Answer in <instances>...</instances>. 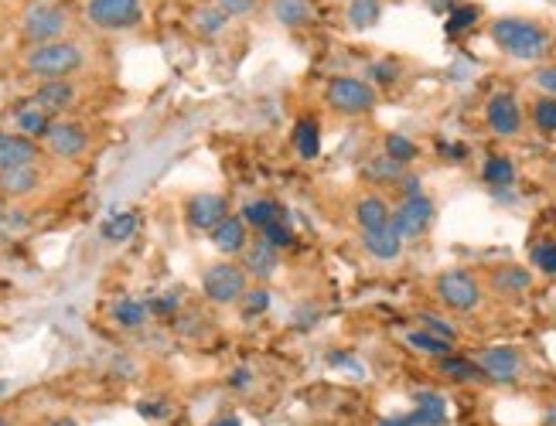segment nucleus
Wrapping results in <instances>:
<instances>
[{
	"label": "nucleus",
	"mask_w": 556,
	"mask_h": 426,
	"mask_svg": "<svg viewBox=\"0 0 556 426\" xmlns=\"http://www.w3.org/2000/svg\"><path fill=\"white\" fill-rule=\"evenodd\" d=\"M488 35H492L495 48H499L502 55L516 58V62H539V58H546V52H550V45H553L550 28H543V24L533 18H516V14L495 18Z\"/></svg>",
	"instance_id": "nucleus-1"
},
{
	"label": "nucleus",
	"mask_w": 556,
	"mask_h": 426,
	"mask_svg": "<svg viewBox=\"0 0 556 426\" xmlns=\"http://www.w3.org/2000/svg\"><path fill=\"white\" fill-rule=\"evenodd\" d=\"M82 65H86V55L76 41H45V45H31L28 55H24V69L38 79H69L76 75Z\"/></svg>",
	"instance_id": "nucleus-2"
},
{
	"label": "nucleus",
	"mask_w": 556,
	"mask_h": 426,
	"mask_svg": "<svg viewBox=\"0 0 556 426\" xmlns=\"http://www.w3.org/2000/svg\"><path fill=\"white\" fill-rule=\"evenodd\" d=\"M434 294L447 307V311H454V314H475L478 307H481V300H485L481 280L471 270H461V266L437 273Z\"/></svg>",
	"instance_id": "nucleus-3"
},
{
	"label": "nucleus",
	"mask_w": 556,
	"mask_h": 426,
	"mask_svg": "<svg viewBox=\"0 0 556 426\" xmlns=\"http://www.w3.org/2000/svg\"><path fill=\"white\" fill-rule=\"evenodd\" d=\"M325 103H328V110H335L338 116H365V113L376 110L379 96L365 79H355V75H335V79L325 86Z\"/></svg>",
	"instance_id": "nucleus-4"
},
{
	"label": "nucleus",
	"mask_w": 556,
	"mask_h": 426,
	"mask_svg": "<svg viewBox=\"0 0 556 426\" xmlns=\"http://www.w3.org/2000/svg\"><path fill=\"white\" fill-rule=\"evenodd\" d=\"M65 31H69V14L58 4H48V0H35L21 18V38L28 41V45L58 41V38H65Z\"/></svg>",
	"instance_id": "nucleus-5"
},
{
	"label": "nucleus",
	"mask_w": 556,
	"mask_h": 426,
	"mask_svg": "<svg viewBox=\"0 0 556 426\" xmlns=\"http://www.w3.org/2000/svg\"><path fill=\"white\" fill-rule=\"evenodd\" d=\"M202 290H205V297H209L212 304L229 307V304H239V300H243V294L250 290V277H246L243 266L222 260V263H212L209 270H205Z\"/></svg>",
	"instance_id": "nucleus-6"
},
{
	"label": "nucleus",
	"mask_w": 556,
	"mask_h": 426,
	"mask_svg": "<svg viewBox=\"0 0 556 426\" xmlns=\"http://www.w3.org/2000/svg\"><path fill=\"white\" fill-rule=\"evenodd\" d=\"M86 18L99 31H130L144 21V0H86Z\"/></svg>",
	"instance_id": "nucleus-7"
},
{
	"label": "nucleus",
	"mask_w": 556,
	"mask_h": 426,
	"mask_svg": "<svg viewBox=\"0 0 556 426\" xmlns=\"http://www.w3.org/2000/svg\"><path fill=\"white\" fill-rule=\"evenodd\" d=\"M434 219H437V205H434V198L423 195V191H417V195H406L403 202L393 208V229L403 242L427 236Z\"/></svg>",
	"instance_id": "nucleus-8"
},
{
	"label": "nucleus",
	"mask_w": 556,
	"mask_h": 426,
	"mask_svg": "<svg viewBox=\"0 0 556 426\" xmlns=\"http://www.w3.org/2000/svg\"><path fill=\"white\" fill-rule=\"evenodd\" d=\"M475 362L481 365V372H485L488 382H516L522 369H526V358H522L519 348H509V345H495V348H485V352L475 355Z\"/></svg>",
	"instance_id": "nucleus-9"
},
{
	"label": "nucleus",
	"mask_w": 556,
	"mask_h": 426,
	"mask_svg": "<svg viewBox=\"0 0 556 426\" xmlns=\"http://www.w3.org/2000/svg\"><path fill=\"white\" fill-rule=\"evenodd\" d=\"M485 120H488V127H492V133H499V137H519L522 123H526V113H522L519 99L512 93H495L485 103Z\"/></svg>",
	"instance_id": "nucleus-10"
},
{
	"label": "nucleus",
	"mask_w": 556,
	"mask_h": 426,
	"mask_svg": "<svg viewBox=\"0 0 556 426\" xmlns=\"http://www.w3.org/2000/svg\"><path fill=\"white\" fill-rule=\"evenodd\" d=\"M45 147L52 150L55 157H62V161H76L89 150V133L82 123H72V120H55L52 130L45 133Z\"/></svg>",
	"instance_id": "nucleus-11"
},
{
	"label": "nucleus",
	"mask_w": 556,
	"mask_h": 426,
	"mask_svg": "<svg viewBox=\"0 0 556 426\" xmlns=\"http://www.w3.org/2000/svg\"><path fill=\"white\" fill-rule=\"evenodd\" d=\"M226 215H229L226 198L215 195V191H198V195L188 198V205H185V219L198 232H212Z\"/></svg>",
	"instance_id": "nucleus-12"
},
{
	"label": "nucleus",
	"mask_w": 556,
	"mask_h": 426,
	"mask_svg": "<svg viewBox=\"0 0 556 426\" xmlns=\"http://www.w3.org/2000/svg\"><path fill=\"white\" fill-rule=\"evenodd\" d=\"M28 103L38 106L41 113H48L55 120V116H62L65 110H72V103H76V82H69V79H45L35 89V93H31Z\"/></svg>",
	"instance_id": "nucleus-13"
},
{
	"label": "nucleus",
	"mask_w": 556,
	"mask_h": 426,
	"mask_svg": "<svg viewBox=\"0 0 556 426\" xmlns=\"http://www.w3.org/2000/svg\"><path fill=\"white\" fill-rule=\"evenodd\" d=\"M209 236H212V246L222 256H243L246 246H250V225H246L243 215H226Z\"/></svg>",
	"instance_id": "nucleus-14"
},
{
	"label": "nucleus",
	"mask_w": 556,
	"mask_h": 426,
	"mask_svg": "<svg viewBox=\"0 0 556 426\" xmlns=\"http://www.w3.org/2000/svg\"><path fill=\"white\" fill-rule=\"evenodd\" d=\"M277 266H280V249H273L263 236L246 246V253H243V270H246V277L267 283V280L273 277V273H277Z\"/></svg>",
	"instance_id": "nucleus-15"
},
{
	"label": "nucleus",
	"mask_w": 556,
	"mask_h": 426,
	"mask_svg": "<svg viewBox=\"0 0 556 426\" xmlns=\"http://www.w3.org/2000/svg\"><path fill=\"white\" fill-rule=\"evenodd\" d=\"M38 161V144L28 133H0V171L7 167H24Z\"/></svg>",
	"instance_id": "nucleus-16"
},
{
	"label": "nucleus",
	"mask_w": 556,
	"mask_h": 426,
	"mask_svg": "<svg viewBox=\"0 0 556 426\" xmlns=\"http://www.w3.org/2000/svg\"><path fill=\"white\" fill-rule=\"evenodd\" d=\"M355 225H359V232L386 229V225H393V208H389L383 195L369 191V195H362L355 202Z\"/></svg>",
	"instance_id": "nucleus-17"
},
{
	"label": "nucleus",
	"mask_w": 556,
	"mask_h": 426,
	"mask_svg": "<svg viewBox=\"0 0 556 426\" xmlns=\"http://www.w3.org/2000/svg\"><path fill=\"white\" fill-rule=\"evenodd\" d=\"M488 283H492V290L499 297H519V294H526V290L533 287V273H529L526 266H519V263H502V266H495V270L488 273Z\"/></svg>",
	"instance_id": "nucleus-18"
},
{
	"label": "nucleus",
	"mask_w": 556,
	"mask_h": 426,
	"mask_svg": "<svg viewBox=\"0 0 556 426\" xmlns=\"http://www.w3.org/2000/svg\"><path fill=\"white\" fill-rule=\"evenodd\" d=\"M362 249L372 256V260L379 263H393L403 256V239L396 236L393 225H386V229H372V232H362Z\"/></svg>",
	"instance_id": "nucleus-19"
},
{
	"label": "nucleus",
	"mask_w": 556,
	"mask_h": 426,
	"mask_svg": "<svg viewBox=\"0 0 556 426\" xmlns=\"http://www.w3.org/2000/svg\"><path fill=\"white\" fill-rule=\"evenodd\" d=\"M38 181H41V174L35 164L0 171V191H4L7 198H28L31 191H38Z\"/></svg>",
	"instance_id": "nucleus-20"
},
{
	"label": "nucleus",
	"mask_w": 556,
	"mask_h": 426,
	"mask_svg": "<svg viewBox=\"0 0 556 426\" xmlns=\"http://www.w3.org/2000/svg\"><path fill=\"white\" fill-rule=\"evenodd\" d=\"M437 369H441V375H447V379H454V382H485L481 365L475 362V358H468V355H441V358H437Z\"/></svg>",
	"instance_id": "nucleus-21"
},
{
	"label": "nucleus",
	"mask_w": 556,
	"mask_h": 426,
	"mask_svg": "<svg viewBox=\"0 0 556 426\" xmlns=\"http://www.w3.org/2000/svg\"><path fill=\"white\" fill-rule=\"evenodd\" d=\"M290 140H294V150L304 157V161H314V157L321 154V127H318V120H311V116L297 120L294 133H290Z\"/></svg>",
	"instance_id": "nucleus-22"
},
{
	"label": "nucleus",
	"mask_w": 556,
	"mask_h": 426,
	"mask_svg": "<svg viewBox=\"0 0 556 426\" xmlns=\"http://www.w3.org/2000/svg\"><path fill=\"white\" fill-rule=\"evenodd\" d=\"M226 24H229V14L222 11L219 4H202L195 11V18H192V28L202 38H219L222 31H226Z\"/></svg>",
	"instance_id": "nucleus-23"
},
{
	"label": "nucleus",
	"mask_w": 556,
	"mask_h": 426,
	"mask_svg": "<svg viewBox=\"0 0 556 426\" xmlns=\"http://www.w3.org/2000/svg\"><path fill=\"white\" fill-rule=\"evenodd\" d=\"M481 181H485L488 188H509L512 181H516V164H512V157H502V154H492L485 164H481Z\"/></svg>",
	"instance_id": "nucleus-24"
},
{
	"label": "nucleus",
	"mask_w": 556,
	"mask_h": 426,
	"mask_svg": "<svg viewBox=\"0 0 556 426\" xmlns=\"http://www.w3.org/2000/svg\"><path fill=\"white\" fill-rule=\"evenodd\" d=\"M140 219L134 212H113L110 219H103V225H99V232H103L106 242H127L134 239Z\"/></svg>",
	"instance_id": "nucleus-25"
},
{
	"label": "nucleus",
	"mask_w": 556,
	"mask_h": 426,
	"mask_svg": "<svg viewBox=\"0 0 556 426\" xmlns=\"http://www.w3.org/2000/svg\"><path fill=\"white\" fill-rule=\"evenodd\" d=\"M14 123H18V130L21 133H28V137H45L48 130H52V116L48 113H41L38 106H31V103H24L18 113H14Z\"/></svg>",
	"instance_id": "nucleus-26"
},
{
	"label": "nucleus",
	"mask_w": 556,
	"mask_h": 426,
	"mask_svg": "<svg viewBox=\"0 0 556 426\" xmlns=\"http://www.w3.org/2000/svg\"><path fill=\"white\" fill-rule=\"evenodd\" d=\"M406 341H410V348H417V352H423V355H434V358L451 355V348H454V341H447V338H441V334H434L427 328L410 331L406 334Z\"/></svg>",
	"instance_id": "nucleus-27"
},
{
	"label": "nucleus",
	"mask_w": 556,
	"mask_h": 426,
	"mask_svg": "<svg viewBox=\"0 0 556 426\" xmlns=\"http://www.w3.org/2000/svg\"><path fill=\"white\" fill-rule=\"evenodd\" d=\"M413 423H427V426H441L447 420V409H444V399L434 396V392H420L417 396V413L410 416Z\"/></svg>",
	"instance_id": "nucleus-28"
},
{
	"label": "nucleus",
	"mask_w": 556,
	"mask_h": 426,
	"mask_svg": "<svg viewBox=\"0 0 556 426\" xmlns=\"http://www.w3.org/2000/svg\"><path fill=\"white\" fill-rule=\"evenodd\" d=\"M273 18L284 28H301L311 21V7H307V0H273Z\"/></svg>",
	"instance_id": "nucleus-29"
},
{
	"label": "nucleus",
	"mask_w": 556,
	"mask_h": 426,
	"mask_svg": "<svg viewBox=\"0 0 556 426\" xmlns=\"http://www.w3.org/2000/svg\"><path fill=\"white\" fill-rule=\"evenodd\" d=\"M345 14L355 31H369L379 21V14H383V0H352Z\"/></svg>",
	"instance_id": "nucleus-30"
},
{
	"label": "nucleus",
	"mask_w": 556,
	"mask_h": 426,
	"mask_svg": "<svg viewBox=\"0 0 556 426\" xmlns=\"http://www.w3.org/2000/svg\"><path fill=\"white\" fill-rule=\"evenodd\" d=\"M403 174H406V164L393 161V157H386V154L365 164V178L376 181V185H396V181H400Z\"/></svg>",
	"instance_id": "nucleus-31"
},
{
	"label": "nucleus",
	"mask_w": 556,
	"mask_h": 426,
	"mask_svg": "<svg viewBox=\"0 0 556 426\" xmlns=\"http://www.w3.org/2000/svg\"><path fill=\"white\" fill-rule=\"evenodd\" d=\"M529 120L539 133H556V96H536L529 106Z\"/></svg>",
	"instance_id": "nucleus-32"
},
{
	"label": "nucleus",
	"mask_w": 556,
	"mask_h": 426,
	"mask_svg": "<svg viewBox=\"0 0 556 426\" xmlns=\"http://www.w3.org/2000/svg\"><path fill=\"white\" fill-rule=\"evenodd\" d=\"M239 215H243L250 229L260 232L263 225H270L273 219H280V215H284V212H280V205H277V202H270V198H260V202H250V205H246Z\"/></svg>",
	"instance_id": "nucleus-33"
},
{
	"label": "nucleus",
	"mask_w": 556,
	"mask_h": 426,
	"mask_svg": "<svg viewBox=\"0 0 556 426\" xmlns=\"http://www.w3.org/2000/svg\"><path fill=\"white\" fill-rule=\"evenodd\" d=\"M147 311H151V307H144L140 300L123 297V300H116V307H113V321L120 324V328H140V324L147 321Z\"/></svg>",
	"instance_id": "nucleus-34"
},
{
	"label": "nucleus",
	"mask_w": 556,
	"mask_h": 426,
	"mask_svg": "<svg viewBox=\"0 0 556 426\" xmlns=\"http://www.w3.org/2000/svg\"><path fill=\"white\" fill-rule=\"evenodd\" d=\"M383 154L393 157V161H400V164H413L420 154V147L413 144L410 137H403V133H389V137L383 140Z\"/></svg>",
	"instance_id": "nucleus-35"
},
{
	"label": "nucleus",
	"mask_w": 556,
	"mask_h": 426,
	"mask_svg": "<svg viewBox=\"0 0 556 426\" xmlns=\"http://www.w3.org/2000/svg\"><path fill=\"white\" fill-rule=\"evenodd\" d=\"M260 236L267 239L273 249H280V253H284V249L294 246V232H290V222L284 219V215H280V219H273L270 225H263V229H260Z\"/></svg>",
	"instance_id": "nucleus-36"
},
{
	"label": "nucleus",
	"mask_w": 556,
	"mask_h": 426,
	"mask_svg": "<svg viewBox=\"0 0 556 426\" xmlns=\"http://www.w3.org/2000/svg\"><path fill=\"white\" fill-rule=\"evenodd\" d=\"M478 18H481V11L475 4H458L451 11V18H447V31H451V35H461V31H468Z\"/></svg>",
	"instance_id": "nucleus-37"
},
{
	"label": "nucleus",
	"mask_w": 556,
	"mask_h": 426,
	"mask_svg": "<svg viewBox=\"0 0 556 426\" xmlns=\"http://www.w3.org/2000/svg\"><path fill=\"white\" fill-rule=\"evenodd\" d=\"M270 290L267 287H253V290H246L243 294V300H239V304H243V311L250 314V317H256V314H267L270 311Z\"/></svg>",
	"instance_id": "nucleus-38"
},
{
	"label": "nucleus",
	"mask_w": 556,
	"mask_h": 426,
	"mask_svg": "<svg viewBox=\"0 0 556 426\" xmlns=\"http://www.w3.org/2000/svg\"><path fill=\"white\" fill-rule=\"evenodd\" d=\"M533 266L546 277H556V242H539L533 246Z\"/></svg>",
	"instance_id": "nucleus-39"
},
{
	"label": "nucleus",
	"mask_w": 556,
	"mask_h": 426,
	"mask_svg": "<svg viewBox=\"0 0 556 426\" xmlns=\"http://www.w3.org/2000/svg\"><path fill=\"white\" fill-rule=\"evenodd\" d=\"M420 324L427 331H434V334H441V338H447V341H458V331L451 328V324L444 321V317H434V314H420Z\"/></svg>",
	"instance_id": "nucleus-40"
},
{
	"label": "nucleus",
	"mask_w": 556,
	"mask_h": 426,
	"mask_svg": "<svg viewBox=\"0 0 556 426\" xmlns=\"http://www.w3.org/2000/svg\"><path fill=\"white\" fill-rule=\"evenodd\" d=\"M212 4H219L222 11L229 14V18H246L250 11H256V4H260V0H212Z\"/></svg>",
	"instance_id": "nucleus-41"
},
{
	"label": "nucleus",
	"mask_w": 556,
	"mask_h": 426,
	"mask_svg": "<svg viewBox=\"0 0 556 426\" xmlns=\"http://www.w3.org/2000/svg\"><path fill=\"white\" fill-rule=\"evenodd\" d=\"M536 86L543 89L546 96H556V65H543V69H536Z\"/></svg>",
	"instance_id": "nucleus-42"
},
{
	"label": "nucleus",
	"mask_w": 556,
	"mask_h": 426,
	"mask_svg": "<svg viewBox=\"0 0 556 426\" xmlns=\"http://www.w3.org/2000/svg\"><path fill=\"white\" fill-rule=\"evenodd\" d=\"M151 311H154V314H171V311H178V297H174V294L157 297L154 304H151Z\"/></svg>",
	"instance_id": "nucleus-43"
},
{
	"label": "nucleus",
	"mask_w": 556,
	"mask_h": 426,
	"mask_svg": "<svg viewBox=\"0 0 556 426\" xmlns=\"http://www.w3.org/2000/svg\"><path fill=\"white\" fill-rule=\"evenodd\" d=\"M250 379H253L250 369H236V372L229 375V386L239 389V392H246V389H250Z\"/></svg>",
	"instance_id": "nucleus-44"
},
{
	"label": "nucleus",
	"mask_w": 556,
	"mask_h": 426,
	"mask_svg": "<svg viewBox=\"0 0 556 426\" xmlns=\"http://www.w3.org/2000/svg\"><path fill=\"white\" fill-rule=\"evenodd\" d=\"M376 426H417L413 420H396V416H389V420H379Z\"/></svg>",
	"instance_id": "nucleus-45"
},
{
	"label": "nucleus",
	"mask_w": 556,
	"mask_h": 426,
	"mask_svg": "<svg viewBox=\"0 0 556 426\" xmlns=\"http://www.w3.org/2000/svg\"><path fill=\"white\" fill-rule=\"evenodd\" d=\"M45 426H79V423L72 420V416H58V420H48Z\"/></svg>",
	"instance_id": "nucleus-46"
},
{
	"label": "nucleus",
	"mask_w": 556,
	"mask_h": 426,
	"mask_svg": "<svg viewBox=\"0 0 556 426\" xmlns=\"http://www.w3.org/2000/svg\"><path fill=\"white\" fill-rule=\"evenodd\" d=\"M209 426H239V416H222V420H215Z\"/></svg>",
	"instance_id": "nucleus-47"
},
{
	"label": "nucleus",
	"mask_w": 556,
	"mask_h": 426,
	"mask_svg": "<svg viewBox=\"0 0 556 426\" xmlns=\"http://www.w3.org/2000/svg\"><path fill=\"white\" fill-rule=\"evenodd\" d=\"M543 426H556V406H550V409L543 413Z\"/></svg>",
	"instance_id": "nucleus-48"
},
{
	"label": "nucleus",
	"mask_w": 556,
	"mask_h": 426,
	"mask_svg": "<svg viewBox=\"0 0 556 426\" xmlns=\"http://www.w3.org/2000/svg\"><path fill=\"white\" fill-rule=\"evenodd\" d=\"M0 426H7V420H4V416H0Z\"/></svg>",
	"instance_id": "nucleus-49"
},
{
	"label": "nucleus",
	"mask_w": 556,
	"mask_h": 426,
	"mask_svg": "<svg viewBox=\"0 0 556 426\" xmlns=\"http://www.w3.org/2000/svg\"><path fill=\"white\" fill-rule=\"evenodd\" d=\"M0 396H4V386H0Z\"/></svg>",
	"instance_id": "nucleus-50"
},
{
	"label": "nucleus",
	"mask_w": 556,
	"mask_h": 426,
	"mask_svg": "<svg viewBox=\"0 0 556 426\" xmlns=\"http://www.w3.org/2000/svg\"><path fill=\"white\" fill-rule=\"evenodd\" d=\"M0 222H4V212H0Z\"/></svg>",
	"instance_id": "nucleus-51"
}]
</instances>
